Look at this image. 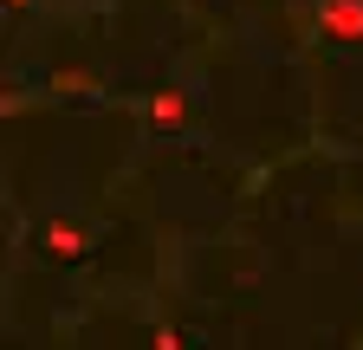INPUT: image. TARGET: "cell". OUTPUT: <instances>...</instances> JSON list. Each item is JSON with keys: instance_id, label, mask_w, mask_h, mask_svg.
<instances>
[{"instance_id": "obj_1", "label": "cell", "mask_w": 363, "mask_h": 350, "mask_svg": "<svg viewBox=\"0 0 363 350\" xmlns=\"http://www.w3.org/2000/svg\"><path fill=\"white\" fill-rule=\"evenodd\" d=\"M318 33L337 39V46H357L363 39V0H325L318 7Z\"/></svg>"}, {"instance_id": "obj_2", "label": "cell", "mask_w": 363, "mask_h": 350, "mask_svg": "<svg viewBox=\"0 0 363 350\" xmlns=\"http://www.w3.org/2000/svg\"><path fill=\"white\" fill-rule=\"evenodd\" d=\"M45 253H52V259H84L91 253V234L78 221H45Z\"/></svg>"}, {"instance_id": "obj_3", "label": "cell", "mask_w": 363, "mask_h": 350, "mask_svg": "<svg viewBox=\"0 0 363 350\" xmlns=\"http://www.w3.org/2000/svg\"><path fill=\"white\" fill-rule=\"evenodd\" d=\"M143 117H150L156 130H182V123H189V98H182V91H156V98L143 104Z\"/></svg>"}, {"instance_id": "obj_4", "label": "cell", "mask_w": 363, "mask_h": 350, "mask_svg": "<svg viewBox=\"0 0 363 350\" xmlns=\"http://www.w3.org/2000/svg\"><path fill=\"white\" fill-rule=\"evenodd\" d=\"M91 84H98L91 72H59V78H52V91H59V98H65V91H72V98H84Z\"/></svg>"}, {"instance_id": "obj_5", "label": "cell", "mask_w": 363, "mask_h": 350, "mask_svg": "<svg viewBox=\"0 0 363 350\" xmlns=\"http://www.w3.org/2000/svg\"><path fill=\"white\" fill-rule=\"evenodd\" d=\"M150 350H182V331H169V324H156V331H150Z\"/></svg>"}, {"instance_id": "obj_6", "label": "cell", "mask_w": 363, "mask_h": 350, "mask_svg": "<svg viewBox=\"0 0 363 350\" xmlns=\"http://www.w3.org/2000/svg\"><path fill=\"white\" fill-rule=\"evenodd\" d=\"M7 7H26V0H7Z\"/></svg>"}]
</instances>
